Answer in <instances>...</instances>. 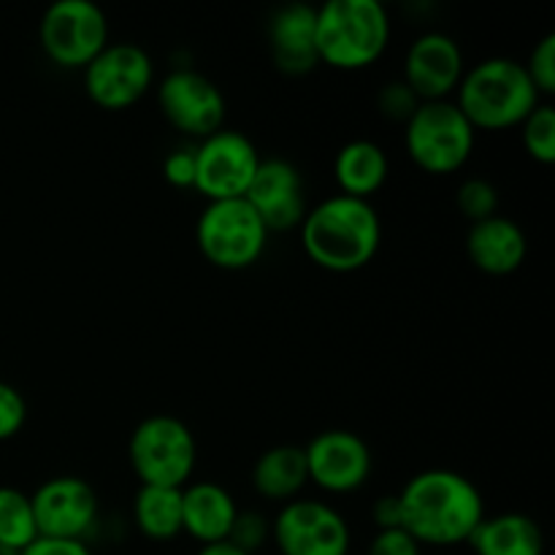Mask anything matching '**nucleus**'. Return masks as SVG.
Instances as JSON below:
<instances>
[{"label":"nucleus","mask_w":555,"mask_h":555,"mask_svg":"<svg viewBox=\"0 0 555 555\" xmlns=\"http://www.w3.org/2000/svg\"><path fill=\"white\" fill-rule=\"evenodd\" d=\"M401 529L421 547H459L472 540L486 518V502L475 482L453 469H426L399 493Z\"/></svg>","instance_id":"obj_1"},{"label":"nucleus","mask_w":555,"mask_h":555,"mask_svg":"<svg viewBox=\"0 0 555 555\" xmlns=\"http://www.w3.org/2000/svg\"><path fill=\"white\" fill-rule=\"evenodd\" d=\"M298 231L307 258L331 274L366 269L383 244V220L372 201L347 198L341 193L307 209Z\"/></svg>","instance_id":"obj_2"},{"label":"nucleus","mask_w":555,"mask_h":555,"mask_svg":"<svg viewBox=\"0 0 555 555\" xmlns=\"http://www.w3.org/2000/svg\"><path fill=\"white\" fill-rule=\"evenodd\" d=\"M453 103L477 133H499L520 128L542 98L531 85L524 63L513 57H488L466 68Z\"/></svg>","instance_id":"obj_3"},{"label":"nucleus","mask_w":555,"mask_h":555,"mask_svg":"<svg viewBox=\"0 0 555 555\" xmlns=\"http://www.w3.org/2000/svg\"><path fill=\"white\" fill-rule=\"evenodd\" d=\"M390 14L379 0H328L314 14L318 63L334 70H363L390 43Z\"/></svg>","instance_id":"obj_4"},{"label":"nucleus","mask_w":555,"mask_h":555,"mask_svg":"<svg viewBox=\"0 0 555 555\" xmlns=\"http://www.w3.org/2000/svg\"><path fill=\"white\" fill-rule=\"evenodd\" d=\"M477 130L453 101H428L417 106L404 125V146L410 160L431 177H448L469 163Z\"/></svg>","instance_id":"obj_5"},{"label":"nucleus","mask_w":555,"mask_h":555,"mask_svg":"<svg viewBox=\"0 0 555 555\" xmlns=\"http://www.w3.org/2000/svg\"><path fill=\"white\" fill-rule=\"evenodd\" d=\"M271 233L247 198L209 201L195 222V244L215 269L244 271L258 263Z\"/></svg>","instance_id":"obj_6"},{"label":"nucleus","mask_w":555,"mask_h":555,"mask_svg":"<svg viewBox=\"0 0 555 555\" xmlns=\"http://www.w3.org/2000/svg\"><path fill=\"white\" fill-rule=\"evenodd\" d=\"M128 459L141 486L184 488L198 464V444L184 421L150 415L130 434Z\"/></svg>","instance_id":"obj_7"},{"label":"nucleus","mask_w":555,"mask_h":555,"mask_svg":"<svg viewBox=\"0 0 555 555\" xmlns=\"http://www.w3.org/2000/svg\"><path fill=\"white\" fill-rule=\"evenodd\" d=\"M38 41L52 65L85 70L108 47V20L92 0H57L43 11Z\"/></svg>","instance_id":"obj_8"},{"label":"nucleus","mask_w":555,"mask_h":555,"mask_svg":"<svg viewBox=\"0 0 555 555\" xmlns=\"http://www.w3.org/2000/svg\"><path fill=\"white\" fill-rule=\"evenodd\" d=\"M85 92L103 112H125L155 87V63L139 43H108L85 70Z\"/></svg>","instance_id":"obj_9"},{"label":"nucleus","mask_w":555,"mask_h":555,"mask_svg":"<svg viewBox=\"0 0 555 555\" xmlns=\"http://www.w3.org/2000/svg\"><path fill=\"white\" fill-rule=\"evenodd\" d=\"M280 555H350L352 534L345 515L320 499H293L271 520Z\"/></svg>","instance_id":"obj_10"},{"label":"nucleus","mask_w":555,"mask_h":555,"mask_svg":"<svg viewBox=\"0 0 555 555\" xmlns=\"http://www.w3.org/2000/svg\"><path fill=\"white\" fill-rule=\"evenodd\" d=\"M263 157L253 139L231 128L211 133L209 139L195 144V184L201 195L209 201L244 198L253 184Z\"/></svg>","instance_id":"obj_11"},{"label":"nucleus","mask_w":555,"mask_h":555,"mask_svg":"<svg viewBox=\"0 0 555 555\" xmlns=\"http://www.w3.org/2000/svg\"><path fill=\"white\" fill-rule=\"evenodd\" d=\"M157 108L173 130L195 141L225 128V95L193 68H173L157 81Z\"/></svg>","instance_id":"obj_12"},{"label":"nucleus","mask_w":555,"mask_h":555,"mask_svg":"<svg viewBox=\"0 0 555 555\" xmlns=\"http://www.w3.org/2000/svg\"><path fill=\"white\" fill-rule=\"evenodd\" d=\"M38 537L47 540L85 542L101 518L95 488L74 475L52 477L41 482L30 496Z\"/></svg>","instance_id":"obj_13"},{"label":"nucleus","mask_w":555,"mask_h":555,"mask_svg":"<svg viewBox=\"0 0 555 555\" xmlns=\"http://www.w3.org/2000/svg\"><path fill=\"white\" fill-rule=\"evenodd\" d=\"M304 459H307L309 482L331 496L361 491L372 477L374 466L369 444L345 428L318 434L304 448Z\"/></svg>","instance_id":"obj_14"},{"label":"nucleus","mask_w":555,"mask_h":555,"mask_svg":"<svg viewBox=\"0 0 555 555\" xmlns=\"http://www.w3.org/2000/svg\"><path fill=\"white\" fill-rule=\"evenodd\" d=\"M466 74L464 52L448 33L428 30L410 43L404 54V81L417 101H450Z\"/></svg>","instance_id":"obj_15"},{"label":"nucleus","mask_w":555,"mask_h":555,"mask_svg":"<svg viewBox=\"0 0 555 555\" xmlns=\"http://www.w3.org/2000/svg\"><path fill=\"white\" fill-rule=\"evenodd\" d=\"M244 198L258 211L269 233L293 231L301 225L304 215H307L301 171L285 157L260 160L258 173Z\"/></svg>","instance_id":"obj_16"},{"label":"nucleus","mask_w":555,"mask_h":555,"mask_svg":"<svg viewBox=\"0 0 555 555\" xmlns=\"http://www.w3.org/2000/svg\"><path fill=\"white\" fill-rule=\"evenodd\" d=\"M314 14L309 3H291L269 20V47L274 68L285 76H307L318 68L314 52Z\"/></svg>","instance_id":"obj_17"},{"label":"nucleus","mask_w":555,"mask_h":555,"mask_svg":"<svg viewBox=\"0 0 555 555\" xmlns=\"http://www.w3.org/2000/svg\"><path fill=\"white\" fill-rule=\"evenodd\" d=\"M466 255L482 274L509 276L524 266L526 255H529V242L518 222L504 215H493L469 225Z\"/></svg>","instance_id":"obj_18"},{"label":"nucleus","mask_w":555,"mask_h":555,"mask_svg":"<svg viewBox=\"0 0 555 555\" xmlns=\"http://www.w3.org/2000/svg\"><path fill=\"white\" fill-rule=\"evenodd\" d=\"M236 515V499L217 482H188L182 488V534L198 545L228 542Z\"/></svg>","instance_id":"obj_19"},{"label":"nucleus","mask_w":555,"mask_h":555,"mask_svg":"<svg viewBox=\"0 0 555 555\" xmlns=\"http://www.w3.org/2000/svg\"><path fill=\"white\" fill-rule=\"evenodd\" d=\"M390 173L388 152L369 139L347 141L334 160V179L347 198L369 201L385 188Z\"/></svg>","instance_id":"obj_20"},{"label":"nucleus","mask_w":555,"mask_h":555,"mask_svg":"<svg viewBox=\"0 0 555 555\" xmlns=\"http://www.w3.org/2000/svg\"><path fill=\"white\" fill-rule=\"evenodd\" d=\"M475 555H545V534L526 513H499L482 518L472 540Z\"/></svg>","instance_id":"obj_21"},{"label":"nucleus","mask_w":555,"mask_h":555,"mask_svg":"<svg viewBox=\"0 0 555 555\" xmlns=\"http://www.w3.org/2000/svg\"><path fill=\"white\" fill-rule=\"evenodd\" d=\"M309 486L304 448L276 444L258 455L253 466V488L260 499L274 504H287L301 496Z\"/></svg>","instance_id":"obj_22"},{"label":"nucleus","mask_w":555,"mask_h":555,"mask_svg":"<svg viewBox=\"0 0 555 555\" xmlns=\"http://www.w3.org/2000/svg\"><path fill=\"white\" fill-rule=\"evenodd\" d=\"M133 524L152 542L182 534V488L141 486L133 499Z\"/></svg>","instance_id":"obj_23"},{"label":"nucleus","mask_w":555,"mask_h":555,"mask_svg":"<svg viewBox=\"0 0 555 555\" xmlns=\"http://www.w3.org/2000/svg\"><path fill=\"white\" fill-rule=\"evenodd\" d=\"M38 540L36 518H33L30 496L16 488L0 486V545L25 551Z\"/></svg>","instance_id":"obj_24"},{"label":"nucleus","mask_w":555,"mask_h":555,"mask_svg":"<svg viewBox=\"0 0 555 555\" xmlns=\"http://www.w3.org/2000/svg\"><path fill=\"white\" fill-rule=\"evenodd\" d=\"M520 141L531 160L551 166L555 160V108L542 101L529 117L520 122Z\"/></svg>","instance_id":"obj_25"},{"label":"nucleus","mask_w":555,"mask_h":555,"mask_svg":"<svg viewBox=\"0 0 555 555\" xmlns=\"http://www.w3.org/2000/svg\"><path fill=\"white\" fill-rule=\"evenodd\" d=\"M455 206H459L461 217H464L469 225L475 222L488 220V217L499 215V190L496 184L488 182L482 177L464 179L455 193Z\"/></svg>","instance_id":"obj_26"},{"label":"nucleus","mask_w":555,"mask_h":555,"mask_svg":"<svg viewBox=\"0 0 555 555\" xmlns=\"http://www.w3.org/2000/svg\"><path fill=\"white\" fill-rule=\"evenodd\" d=\"M269 540H271V520L266 518L263 513H258V509H238L236 524H233L228 542L236 545L238 551L255 555Z\"/></svg>","instance_id":"obj_27"},{"label":"nucleus","mask_w":555,"mask_h":555,"mask_svg":"<svg viewBox=\"0 0 555 555\" xmlns=\"http://www.w3.org/2000/svg\"><path fill=\"white\" fill-rule=\"evenodd\" d=\"M524 68L526 74H529L531 85H534L537 92H540V98H551L555 92V36L553 33H547V36L531 49Z\"/></svg>","instance_id":"obj_28"},{"label":"nucleus","mask_w":555,"mask_h":555,"mask_svg":"<svg viewBox=\"0 0 555 555\" xmlns=\"http://www.w3.org/2000/svg\"><path fill=\"white\" fill-rule=\"evenodd\" d=\"M417 106H421V101H417L415 92H412L401 79L388 81V85L377 92L379 114H383L385 119H390V122L406 125L412 114L417 112Z\"/></svg>","instance_id":"obj_29"},{"label":"nucleus","mask_w":555,"mask_h":555,"mask_svg":"<svg viewBox=\"0 0 555 555\" xmlns=\"http://www.w3.org/2000/svg\"><path fill=\"white\" fill-rule=\"evenodd\" d=\"M27 401L14 385L0 379V442H9L25 428Z\"/></svg>","instance_id":"obj_30"},{"label":"nucleus","mask_w":555,"mask_h":555,"mask_svg":"<svg viewBox=\"0 0 555 555\" xmlns=\"http://www.w3.org/2000/svg\"><path fill=\"white\" fill-rule=\"evenodd\" d=\"M163 177L171 188L188 190L195 184V146H177L163 160Z\"/></svg>","instance_id":"obj_31"},{"label":"nucleus","mask_w":555,"mask_h":555,"mask_svg":"<svg viewBox=\"0 0 555 555\" xmlns=\"http://www.w3.org/2000/svg\"><path fill=\"white\" fill-rule=\"evenodd\" d=\"M366 555H421V545L404 529L377 531Z\"/></svg>","instance_id":"obj_32"},{"label":"nucleus","mask_w":555,"mask_h":555,"mask_svg":"<svg viewBox=\"0 0 555 555\" xmlns=\"http://www.w3.org/2000/svg\"><path fill=\"white\" fill-rule=\"evenodd\" d=\"M22 555H92L87 542H74V540H47V537H38L33 545H27Z\"/></svg>","instance_id":"obj_33"},{"label":"nucleus","mask_w":555,"mask_h":555,"mask_svg":"<svg viewBox=\"0 0 555 555\" xmlns=\"http://www.w3.org/2000/svg\"><path fill=\"white\" fill-rule=\"evenodd\" d=\"M372 520L377 526V531H390L401 529V504L396 493H388V496L377 499L372 507Z\"/></svg>","instance_id":"obj_34"},{"label":"nucleus","mask_w":555,"mask_h":555,"mask_svg":"<svg viewBox=\"0 0 555 555\" xmlns=\"http://www.w3.org/2000/svg\"><path fill=\"white\" fill-rule=\"evenodd\" d=\"M195 555H249V553L238 551V547L231 545V542H215V545H201V551Z\"/></svg>","instance_id":"obj_35"},{"label":"nucleus","mask_w":555,"mask_h":555,"mask_svg":"<svg viewBox=\"0 0 555 555\" xmlns=\"http://www.w3.org/2000/svg\"><path fill=\"white\" fill-rule=\"evenodd\" d=\"M0 555H22L20 551H14V547H5V545H0Z\"/></svg>","instance_id":"obj_36"}]
</instances>
